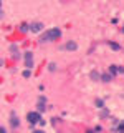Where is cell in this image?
Here are the masks:
<instances>
[{
    "mask_svg": "<svg viewBox=\"0 0 124 133\" xmlns=\"http://www.w3.org/2000/svg\"><path fill=\"white\" fill-rule=\"evenodd\" d=\"M25 66L27 68H33V53L31 52H25Z\"/></svg>",
    "mask_w": 124,
    "mask_h": 133,
    "instance_id": "cell-1",
    "label": "cell"
},
{
    "mask_svg": "<svg viewBox=\"0 0 124 133\" xmlns=\"http://www.w3.org/2000/svg\"><path fill=\"white\" fill-rule=\"evenodd\" d=\"M28 122L30 125H35L40 122V112H30L28 113Z\"/></svg>",
    "mask_w": 124,
    "mask_h": 133,
    "instance_id": "cell-2",
    "label": "cell"
},
{
    "mask_svg": "<svg viewBox=\"0 0 124 133\" xmlns=\"http://www.w3.org/2000/svg\"><path fill=\"white\" fill-rule=\"evenodd\" d=\"M48 32H50V38H51V40H56V38L61 37L60 28H51V30H48Z\"/></svg>",
    "mask_w": 124,
    "mask_h": 133,
    "instance_id": "cell-3",
    "label": "cell"
},
{
    "mask_svg": "<svg viewBox=\"0 0 124 133\" xmlns=\"http://www.w3.org/2000/svg\"><path fill=\"white\" fill-rule=\"evenodd\" d=\"M18 118H17V113H15V112H12V113H10V125H12V126H13V128H17V126H18Z\"/></svg>",
    "mask_w": 124,
    "mask_h": 133,
    "instance_id": "cell-4",
    "label": "cell"
},
{
    "mask_svg": "<svg viewBox=\"0 0 124 133\" xmlns=\"http://www.w3.org/2000/svg\"><path fill=\"white\" fill-rule=\"evenodd\" d=\"M30 30H31L33 33L41 32V30H43V23H40V22H37V23H31V25H30Z\"/></svg>",
    "mask_w": 124,
    "mask_h": 133,
    "instance_id": "cell-5",
    "label": "cell"
},
{
    "mask_svg": "<svg viewBox=\"0 0 124 133\" xmlns=\"http://www.w3.org/2000/svg\"><path fill=\"white\" fill-rule=\"evenodd\" d=\"M65 48H66V50H71V52H73V50H76V48H78V45H76V42H68L66 45H65Z\"/></svg>",
    "mask_w": 124,
    "mask_h": 133,
    "instance_id": "cell-6",
    "label": "cell"
},
{
    "mask_svg": "<svg viewBox=\"0 0 124 133\" xmlns=\"http://www.w3.org/2000/svg\"><path fill=\"white\" fill-rule=\"evenodd\" d=\"M51 38H50V32H46V33H43L41 37H40V43H45V42H50Z\"/></svg>",
    "mask_w": 124,
    "mask_h": 133,
    "instance_id": "cell-7",
    "label": "cell"
},
{
    "mask_svg": "<svg viewBox=\"0 0 124 133\" xmlns=\"http://www.w3.org/2000/svg\"><path fill=\"white\" fill-rule=\"evenodd\" d=\"M89 76H91V80H94V82H98V80L101 78V75H99V73H98L96 70H93V72L89 73Z\"/></svg>",
    "mask_w": 124,
    "mask_h": 133,
    "instance_id": "cell-8",
    "label": "cell"
},
{
    "mask_svg": "<svg viewBox=\"0 0 124 133\" xmlns=\"http://www.w3.org/2000/svg\"><path fill=\"white\" fill-rule=\"evenodd\" d=\"M109 73H111V75L119 73V68H117V65H111V66H109Z\"/></svg>",
    "mask_w": 124,
    "mask_h": 133,
    "instance_id": "cell-9",
    "label": "cell"
},
{
    "mask_svg": "<svg viewBox=\"0 0 124 133\" xmlns=\"http://www.w3.org/2000/svg\"><path fill=\"white\" fill-rule=\"evenodd\" d=\"M22 75H23V78H30V75H31V70H30V68H27V70H25Z\"/></svg>",
    "mask_w": 124,
    "mask_h": 133,
    "instance_id": "cell-10",
    "label": "cell"
},
{
    "mask_svg": "<svg viewBox=\"0 0 124 133\" xmlns=\"http://www.w3.org/2000/svg\"><path fill=\"white\" fill-rule=\"evenodd\" d=\"M96 106H98V108H104V102L98 98V100H96Z\"/></svg>",
    "mask_w": 124,
    "mask_h": 133,
    "instance_id": "cell-11",
    "label": "cell"
},
{
    "mask_svg": "<svg viewBox=\"0 0 124 133\" xmlns=\"http://www.w3.org/2000/svg\"><path fill=\"white\" fill-rule=\"evenodd\" d=\"M101 80L103 82H111V75H101Z\"/></svg>",
    "mask_w": 124,
    "mask_h": 133,
    "instance_id": "cell-12",
    "label": "cell"
},
{
    "mask_svg": "<svg viewBox=\"0 0 124 133\" xmlns=\"http://www.w3.org/2000/svg\"><path fill=\"white\" fill-rule=\"evenodd\" d=\"M108 115H109V112H108L106 108H103V112H101V118H106Z\"/></svg>",
    "mask_w": 124,
    "mask_h": 133,
    "instance_id": "cell-13",
    "label": "cell"
},
{
    "mask_svg": "<svg viewBox=\"0 0 124 133\" xmlns=\"http://www.w3.org/2000/svg\"><path fill=\"white\" fill-rule=\"evenodd\" d=\"M48 68H50V72H55V70H56V65H55V63H50Z\"/></svg>",
    "mask_w": 124,
    "mask_h": 133,
    "instance_id": "cell-14",
    "label": "cell"
},
{
    "mask_svg": "<svg viewBox=\"0 0 124 133\" xmlns=\"http://www.w3.org/2000/svg\"><path fill=\"white\" fill-rule=\"evenodd\" d=\"M27 30H30V28H28V25H25V23L20 27V32H27Z\"/></svg>",
    "mask_w": 124,
    "mask_h": 133,
    "instance_id": "cell-15",
    "label": "cell"
},
{
    "mask_svg": "<svg viewBox=\"0 0 124 133\" xmlns=\"http://www.w3.org/2000/svg\"><path fill=\"white\" fill-rule=\"evenodd\" d=\"M111 48H113V50H119V45H117V43H111Z\"/></svg>",
    "mask_w": 124,
    "mask_h": 133,
    "instance_id": "cell-16",
    "label": "cell"
},
{
    "mask_svg": "<svg viewBox=\"0 0 124 133\" xmlns=\"http://www.w3.org/2000/svg\"><path fill=\"white\" fill-rule=\"evenodd\" d=\"M33 133H43V132H41V130H35Z\"/></svg>",
    "mask_w": 124,
    "mask_h": 133,
    "instance_id": "cell-17",
    "label": "cell"
},
{
    "mask_svg": "<svg viewBox=\"0 0 124 133\" xmlns=\"http://www.w3.org/2000/svg\"><path fill=\"white\" fill-rule=\"evenodd\" d=\"M2 133H7V130H5V128H3V126H2Z\"/></svg>",
    "mask_w": 124,
    "mask_h": 133,
    "instance_id": "cell-18",
    "label": "cell"
},
{
    "mask_svg": "<svg viewBox=\"0 0 124 133\" xmlns=\"http://www.w3.org/2000/svg\"><path fill=\"white\" fill-rule=\"evenodd\" d=\"M88 133H93V132H88Z\"/></svg>",
    "mask_w": 124,
    "mask_h": 133,
    "instance_id": "cell-19",
    "label": "cell"
}]
</instances>
